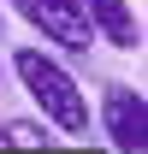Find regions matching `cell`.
Returning <instances> with one entry per match:
<instances>
[{"label": "cell", "instance_id": "3957f363", "mask_svg": "<svg viewBox=\"0 0 148 154\" xmlns=\"http://www.w3.org/2000/svg\"><path fill=\"white\" fill-rule=\"evenodd\" d=\"M101 131H107L113 154H148V101L130 83H113L101 95Z\"/></svg>", "mask_w": 148, "mask_h": 154}, {"label": "cell", "instance_id": "8992f818", "mask_svg": "<svg viewBox=\"0 0 148 154\" xmlns=\"http://www.w3.org/2000/svg\"><path fill=\"white\" fill-rule=\"evenodd\" d=\"M0 24H6V12H0Z\"/></svg>", "mask_w": 148, "mask_h": 154}, {"label": "cell", "instance_id": "6da1fadb", "mask_svg": "<svg viewBox=\"0 0 148 154\" xmlns=\"http://www.w3.org/2000/svg\"><path fill=\"white\" fill-rule=\"evenodd\" d=\"M12 77L24 83V95L36 101L42 125H54L59 136H89V95L77 89V77L48 48H18L12 54Z\"/></svg>", "mask_w": 148, "mask_h": 154}, {"label": "cell", "instance_id": "5b68a950", "mask_svg": "<svg viewBox=\"0 0 148 154\" xmlns=\"http://www.w3.org/2000/svg\"><path fill=\"white\" fill-rule=\"evenodd\" d=\"M54 142V125H36V119H6L0 125V148H48Z\"/></svg>", "mask_w": 148, "mask_h": 154}, {"label": "cell", "instance_id": "7a4b0ae2", "mask_svg": "<svg viewBox=\"0 0 148 154\" xmlns=\"http://www.w3.org/2000/svg\"><path fill=\"white\" fill-rule=\"evenodd\" d=\"M42 42H59L65 54H89L95 48V30H89V12L83 0H6Z\"/></svg>", "mask_w": 148, "mask_h": 154}, {"label": "cell", "instance_id": "277c9868", "mask_svg": "<svg viewBox=\"0 0 148 154\" xmlns=\"http://www.w3.org/2000/svg\"><path fill=\"white\" fill-rule=\"evenodd\" d=\"M83 12H89L95 42H107L119 54H136V48H142V24L130 12V0H83Z\"/></svg>", "mask_w": 148, "mask_h": 154}]
</instances>
